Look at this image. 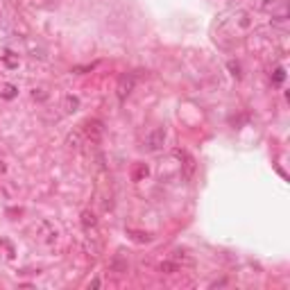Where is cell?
I'll list each match as a JSON object with an SVG mask.
<instances>
[{"label": "cell", "mask_w": 290, "mask_h": 290, "mask_svg": "<svg viewBox=\"0 0 290 290\" xmlns=\"http://www.w3.org/2000/svg\"><path fill=\"white\" fill-rule=\"evenodd\" d=\"M84 136H86V140H89L91 145H98L100 143V138H102V122L100 120H86L84 122Z\"/></svg>", "instance_id": "1"}, {"label": "cell", "mask_w": 290, "mask_h": 290, "mask_svg": "<svg viewBox=\"0 0 290 290\" xmlns=\"http://www.w3.org/2000/svg\"><path fill=\"white\" fill-rule=\"evenodd\" d=\"M177 265L175 263H161V272H175Z\"/></svg>", "instance_id": "6"}, {"label": "cell", "mask_w": 290, "mask_h": 290, "mask_svg": "<svg viewBox=\"0 0 290 290\" xmlns=\"http://www.w3.org/2000/svg\"><path fill=\"white\" fill-rule=\"evenodd\" d=\"M82 222H84V227L89 229V227H95V218H93V213H89L86 211L84 215H82Z\"/></svg>", "instance_id": "5"}, {"label": "cell", "mask_w": 290, "mask_h": 290, "mask_svg": "<svg viewBox=\"0 0 290 290\" xmlns=\"http://www.w3.org/2000/svg\"><path fill=\"white\" fill-rule=\"evenodd\" d=\"M274 80H276V82H281V80H283V70H281V68H279V70H276V77H274Z\"/></svg>", "instance_id": "7"}, {"label": "cell", "mask_w": 290, "mask_h": 290, "mask_svg": "<svg viewBox=\"0 0 290 290\" xmlns=\"http://www.w3.org/2000/svg\"><path fill=\"white\" fill-rule=\"evenodd\" d=\"M77 107H80V100H77V98H70V95H68V98H66V111H75Z\"/></svg>", "instance_id": "4"}, {"label": "cell", "mask_w": 290, "mask_h": 290, "mask_svg": "<svg viewBox=\"0 0 290 290\" xmlns=\"http://www.w3.org/2000/svg\"><path fill=\"white\" fill-rule=\"evenodd\" d=\"M131 89H134V77H131V75H122L120 82H118V89H116L118 91V98L125 100L127 95L131 93Z\"/></svg>", "instance_id": "3"}, {"label": "cell", "mask_w": 290, "mask_h": 290, "mask_svg": "<svg viewBox=\"0 0 290 290\" xmlns=\"http://www.w3.org/2000/svg\"><path fill=\"white\" fill-rule=\"evenodd\" d=\"M163 140H166V131H163V129H154L152 134L148 136V140H145V145H148V150H152V152H157V150L163 145Z\"/></svg>", "instance_id": "2"}]
</instances>
